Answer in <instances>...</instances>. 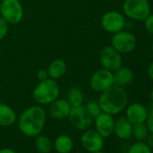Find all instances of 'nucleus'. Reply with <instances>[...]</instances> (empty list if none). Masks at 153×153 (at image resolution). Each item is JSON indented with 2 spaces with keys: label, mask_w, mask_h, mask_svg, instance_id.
Returning <instances> with one entry per match:
<instances>
[{
  "label": "nucleus",
  "mask_w": 153,
  "mask_h": 153,
  "mask_svg": "<svg viewBox=\"0 0 153 153\" xmlns=\"http://www.w3.org/2000/svg\"><path fill=\"white\" fill-rule=\"evenodd\" d=\"M47 114L42 105H33L25 109L17 120L20 131L30 138L41 134L44 129Z\"/></svg>",
  "instance_id": "nucleus-1"
},
{
  "label": "nucleus",
  "mask_w": 153,
  "mask_h": 153,
  "mask_svg": "<svg viewBox=\"0 0 153 153\" xmlns=\"http://www.w3.org/2000/svg\"><path fill=\"white\" fill-rule=\"evenodd\" d=\"M128 103V95L123 88L113 85L103 91L99 97L98 104L102 112L115 115L123 112Z\"/></svg>",
  "instance_id": "nucleus-2"
},
{
  "label": "nucleus",
  "mask_w": 153,
  "mask_h": 153,
  "mask_svg": "<svg viewBox=\"0 0 153 153\" xmlns=\"http://www.w3.org/2000/svg\"><path fill=\"white\" fill-rule=\"evenodd\" d=\"M59 87L56 80L47 79L39 81L33 91V98L39 105H48L59 98Z\"/></svg>",
  "instance_id": "nucleus-3"
},
{
  "label": "nucleus",
  "mask_w": 153,
  "mask_h": 153,
  "mask_svg": "<svg viewBox=\"0 0 153 153\" xmlns=\"http://www.w3.org/2000/svg\"><path fill=\"white\" fill-rule=\"evenodd\" d=\"M123 11L128 18L141 21L150 14V6L148 0H124Z\"/></svg>",
  "instance_id": "nucleus-4"
},
{
  "label": "nucleus",
  "mask_w": 153,
  "mask_h": 153,
  "mask_svg": "<svg viewBox=\"0 0 153 153\" xmlns=\"http://www.w3.org/2000/svg\"><path fill=\"white\" fill-rule=\"evenodd\" d=\"M0 16L8 25L19 24L24 18V7L19 0H4L0 4Z\"/></svg>",
  "instance_id": "nucleus-5"
},
{
  "label": "nucleus",
  "mask_w": 153,
  "mask_h": 153,
  "mask_svg": "<svg viewBox=\"0 0 153 153\" xmlns=\"http://www.w3.org/2000/svg\"><path fill=\"white\" fill-rule=\"evenodd\" d=\"M137 44L136 37L133 33L128 31H120L113 34L111 39V46L121 54L131 52Z\"/></svg>",
  "instance_id": "nucleus-6"
},
{
  "label": "nucleus",
  "mask_w": 153,
  "mask_h": 153,
  "mask_svg": "<svg viewBox=\"0 0 153 153\" xmlns=\"http://www.w3.org/2000/svg\"><path fill=\"white\" fill-rule=\"evenodd\" d=\"M92 90L97 93H102L114 85V74L105 68H100L95 71L89 81Z\"/></svg>",
  "instance_id": "nucleus-7"
},
{
  "label": "nucleus",
  "mask_w": 153,
  "mask_h": 153,
  "mask_svg": "<svg viewBox=\"0 0 153 153\" xmlns=\"http://www.w3.org/2000/svg\"><path fill=\"white\" fill-rule=\"evenodd\" d=\"M70 123L78 130L86 131L93 123V118L88 114L83 105L72 106L68 117Z\"/></svg>",
  "instance_id": "nucleus-8"
},
{
  "label": "nucleus",
  "mask_w": 153,
  "mask_h": 153,
  "mask_svg": "<svg viewBox=\"0 0 153 153\" xmlns=\"http://www.w3.org/2000/svg\"><path fill=\"white\" fill-rule=\"evenodd\" d=\"M101 25L105 32L114 34L124 29L126 20L122 13L117 11H108L103 15L101 18Z\"/></svg>",
  "instance_id": "nucleus-9"
},
{
  "label": "nucleus",
  "mask_w": 153,
  "mask_h": 153,
  "mask_svg": "<svg viewBox=\"0 0 153 153\" xmlns=\"http://www.w3.org/2000/svg\"><path fill=\"white\" fill-rule=\"evenodd\" d=\"M99 60L104 68L112 72H114L116 69H118L123 63L121 53L111 45L105 46L101 50Z\"/></svg>",
  "instance_id": "nucleus-10"
},
{
  "label": "nucleus",
  "mask_w": 153,
  "mask_h": 153,
  "mask_svg": "<svg viewBox=\"0 0 153 153\" xmlns=\"http://www.w3.org/2000/svg\"><path fill=\"white\" fill-rule=\"evenodd\" d=\"M104 137H102L96 130H86L80 137L82 147L88 152L93 153L97 150L103 149L105 146Z\"/></svg>",
  "instance_id": "nucleus-11"
},
{
  "label": "nucleus",
  "mask_w": 153,
  "mask_h": 153,
  "mask_svg": "<svg viewBox=\"0 0 153 153\" xmlns=\"http://www.w3.org/2000/svg\"><path fill=\"white\" fill-rule=\"evenodd\" d=\"M95 119L96 131L104 138H108L114 133V119L112 114L102 112Z\"/></svg>",
  "instance_id": "nucleus-12"
},
{
  "label": "nucleus",
  "mask_w": 153,
  "mask_h": 153,
  "mask_svg": "<svg viewBox=\"0 0 153 153\" xmlns=\"http://www.w3.org/2000/svg\"><path fill=\"white\" fill-rule=\"evenodd\" d=\"M149 111L140 103L131 104L126 109V118L131 123L132 125L144 123L146 122Z\"/></svg>",
  "instance_id": "nucleus-13"
},
{
  "label": "nucleus",
  "mask_w": 153,
  "mask_h": 153,
  "mask_svg": "<svg viewBox=\"0 0 153 153\" xmlns=\"http://www.w3.org/2000/svg\"><path fill=\"white\" fill-rule=\"evenodd\" d=\"M49 105V113L51 116L57 120L68 118L72 107L68 101L64 98H57Z\"/></svg>",
  "instance_id": "nucleus-14"
},
{
  "label": "nucleus",
  "mask_w": 153,
  "mask_h": 153,
  "mask_svg": "<svg viewBox=\"0 0 153 153\" xmlns=\"http://www.w3.org/2000/svg\"><path fill=\"white\" fill-rule=\"evenodd\" d=\"M132 127L133 125L125 116H120L114 120V133L121 140H127L131 136Z\"/></svg>",
  "instance_id": "nucleus-15"
},
{
  "label": "nucleus",
  "mask_w": 153,
  "mask_h": 153,
  "mask_svg": "<svg viewBox=\"0 0 153 153\" xmlns=\"http://www.w3.org/2000/svg\"><path fill=\"white\" fill-rule=\"evenodd\" d=\"M114 85L124 88L131 84L134 79V74L132 70L128 67L121 66L114 71Z\"/></svg>",
  "instance_id": "nucleus-16"
},
{
  "label": "nucleus",
  "mask_w": 153,
  "mask_h": 153,
  "mask_svg": "<svg viewBox=\"0 0 153 153\" xmlns=\"http://www.w3.org/2000/svg\"><path fill=\"white\" fill-rule=\"evenodd\" d=\"M49 78L54 80L59 79L67 72V63L61 59H53L47 68Z\"/></svg>",
  "instance_id": "nucleus-17"
},
{
  "label": "nucleus",
  "mask_w": 153,
  "mask_h": 153,
  "mask_svg": "<svg viewBox=\"0 0 153 153\" xmlns=\"http://www.w3.org/2000/svg\"><path fill=\"white\" fill-rule=\"evenodd\" d=\"M16 111L8 105L0 103V126L9 127L16 121Z\"/></svg>",
  "instance_id": "nucleus-18"
},
{
  "label": "nucleus",
  "mask_w": 153,
  "mask_h": 153,
  "mask_svg": "<svg viewBox=\"0 0 153 153\" xmlns=\"http://www.w3.org/2000/svg\"><path fill=\"white\" fill-rule=\"evenodd\" d=\"M73 147L74 143L72 139L66 134L59 135L53 142V149L58 153H70Z\"/></svg>",
  "instance_id": "nucleus-19"
},
{
  "label": "nucleus",
  "mask_w": 153,
  "mask_h": 153,
  "mask_svg": "<svg viewBox=\"0 0 153 153\" xmlns=\"http://www.w3.org/2000/svg\"><path fill=\"white\" fill-rule=\"evenodd\" d=\"M34 138V146L40 153H50L51 151L53 149V142L49 137L41 133Z\"/></svg>",
  "instance_id": "nucleus-20"
},
{
  "label": "nucleus",
  "mask_w": 153,
  "mask_h": 153,
  "mask_svg": "<svg viewBox=\"0 0 153 153\" xmlns=\"http://www.w3.org/2000/svg\"><path fill=\"white\" fill-rule=\"evenodd\" d=\"M67 100L71 106H78L83 104L84 96L82 91L78 88H71L68 93Z\"/></svg>",
  "instance_id": "nucleus-21"
},
{
  "label": "nucleus",
  "mask_w": 153,
  "mask_h": 153,
  "mask_svg": "<svg viewBox=\"0 0 153 153\" xmlns=\"http://www.w3.org/2000/svg\"><path fill=\"white\" fill-rule=\"evenodd\" d=\"M149 130L144 123H139V124H134L132 127V133L131 136L134 137V139L137 141H144L149 134Z\"/></svg>",
  "instance_id": "nucleus-22"
},
{
  "label": "nucleus",
  "mask_w": 153,
  "mask_h": 153,
  "mask_svg": "<svg viewBox=\"0 0 153 153\" xmlns=\"http://www.w3.org/2000/svg\"><path fill=\"white\" fill-rule=\"evenodd\" d=\"M128 153H152V151L144 141H136L129 148Z\"/></svg>",
  "instance_id": "nucleus-23"
},
{
  "label": "nucleus",
  "mask_w": 153,
  "mask_h": 153,
  "mask_svg": "<svg viewBox=\"0 0 153 153\" xmlns=\"http://www.w3.org/2000/svg\"><path fill=\"white\" fill-rule=\"evenodd\" d=\"M85 107H86V110L88 113V114L93 119L96 118L99 114L102 113V110H101V107H100L98 102H96V101H90L89 103H88V105Z\"/></svg>",
  "instance_id": "nucleus-24"
},
{
  "label": "nucleus",
  "mask_w": 153,
  "mask_h": 153,
  "mask_svg": "<svg viewBox=\"0 0 153 153\" xmlns=\"http://www.w3.org/2000/svg\"><path fill=\"white\" fill-rule=\"evenodd\" d=\"M8 32V24L0 16V41L3 40Z\"/></svg>",
  "instance_id": "nucleus-25"
},
{
  "label": "nucleus",
  "mask_w": 153,
  "mask_h": 153,
  "mask_svg": "<svg viewBox=\"0 0 153 153\" xmlns=\"http://www.w3.org/2000/svg\"><path fill=\"white\" fill-rule=\"evenodd\" d=\"M144 25L148 33L153 35V15H149L144 19Z\"/></svg>",
  "instance_id": "nucleus-26"
},
{
  "label": "nucleus",
  "mask_w": 153,
  "mask_h": 153,
  "mask_svg": "<svg viewBox=\"0 0 153 153\" xmlns=\"http://www.w3.org/2000/svg\"><path fill=\"white\" fill-rule=\"evenodd\" d=\"M145 124H146V126H147V128L149 130V132L153 133V108H151L150 111L149 112L146 122H145Z\"/></svg>",
  "instance_id": "nucleus-27"
},
{
  "label": "nucleus",
  "mask_w": 153,
  "mask_h": 153,
  "mask_svg": "<svg viewBox=\"0 0 153 153\" xmlns=\"http://www.w3.org/2000/svg\"><path fill=\"white\" fill-rule=\"evenodd\" d=\"M36 76H37V79L39 81H42V80H45V79H49L47 69H44V68L39 69L37 71V73H36Z\"/></svg>",
  "instance_id": "nucleus-28"
},
{
  "label": "nucleus",
  "mask_w": 153,
  "mask_h": 153,
  "mask_svg": "<svg viewBox=\"0 0 153 153\" xmlns=\"http://www.w3.org/2000/svg\"><path fill=\"white\" fill-rule=\"evenodd\" d=\"M144 142L152 149H153V133H149Z\"/></svg>",
  "instance_id": "nucleus-29"
},
{
  "label": "nucleus",
  "mask_w": 153,
  "mask_h": 153,
  "mask_svg": "<svg viewBox=\"0 0 153 153\" xmlns=\"http://www.w3.org/2000/svg\"><path fill=\"white\" fill-rule=\"evenodd\" d=\"M148 76H149V78L153 81V62L148 68Z\"/></svg>",
  "instance_id": "nucleus-30"
},
{
  "label": "nucleus",
  "mask_w": 153,
  "mask_h": 153,
  "mask_svg": "<svg viewBox=\"0 0 153 153\" xmlns=\"http://www.w3.org/2000/svg\"><path fill=\"white\" fill-rule=\"evenodd\" d=\"M0 153H16V150L10 148H2L0 149Z\"/></svg>",
  "instance_id": "nucleus-31"
},
{
  "label": "nucleus",
  "mask_w": 153,
  "mask_h": 153,
  "mask_svg": "<svg viewBox=\"0 0 153 153\" xmlns=\"http://www.w3.org/2000/svg\"><path fill=\"white\" fill-rule=\"evenodd\" d=\"M149 97H150V99H151V101H152V103H153V89L150 91V95H149Z\"/></svg>",
  "instance_id": "nucleus-32"
},
{
  "label": "nucleus",
  "mask_w": 153,
  "mask_h": 153,
  "mask_svg": "<svg viewBox=\"0 0 153 153\" xmlns=\"http://www.w3.org/2000/svg\"><path fill=\"white\" fill-rule=\"evenodd\" d=\"M93 153H105L102 149L101 150H97V151H95V152H93Z\"/></svg>",
  "instance_id": "nucleus-33"
},
{
  "label": "nucleus",
  "mask_w": 153,
  "mask_h": 153,
  "mask_svg": "<svg viewBox=\"0 0 153 153\" xmlns=\"http://www.w3.org/2000/svg\"><path fill=\"white\" fill-rule=\"evenodd\" d=\"M151 51H152V53H153V42H152V44H151Z\"/></svg>",
  "instance_id": "nucleus-34"
},
{
  "label": "nucleus",
  "mask_w": 153,
  "mask_h": 153,
  "mask_svg": "<svg viewBox=\"0 0 153 153\" xmlns=\"http://www.w3.org/2000/svg\"><path fill=\"white\" fill-rule=\"evenodd\" d=\"M0 97H1V90H0Z\"/></svg>",
  "instance_id": "nucleus-35"
},
{
  "label": "nucleus",
  "mask_w": 153,
  "mask_h": 153,
  "mask_svg": "<svg viewBox=\"0 0 153 153\" xmlns=\"http://www.w3.org/2000/svg\"><path fill=\"white\" fill-rule=\"evenodd\" d=\"M2 1H4V0H0V2H2Z\"/></svg>",
  "instance_id": "nucleus-36"
},
{
  "label": "nucleus",
  "mask_w": 153,
  "mask_h": 153,
  "mask_svg": "<svg viewBox=\"0 0 153 153\" xmlns=\"http://www.w3.org/2000/svg\"><path fill=\"white\" fill-rule=\"evenodd\" d=\"M0 56H1V53H0Z\"/></svg>",
  "instance_id": "nucleus-37"
}]
</instances>
